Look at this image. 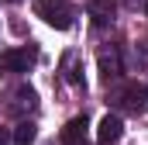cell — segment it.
Segmentation results:
<instances>
[{"label": "cell", "mask_w": 148, "mask_h": 145, "mask_svg": "<svg viewBox=\"0 0 148 145\" xmlns=\"http://www.w3.org/2000/svg\"><path fill=\"white\" fill-rule=\"evenodd\" d=\"M90 17L97 24H110L114 21V3L110 0H90Z\"/></svg>", "instance_id": "52a82bcc"}, {"label": "cell", "mask_w": 148, "mask_h": 145, "mask_svg": "<svg viewBox=\"0 0 148 145\" xmlns=\"http://www.w3.org/2000/svg\"><path fill=\"white\" fill-rule=\"evenodd\" d=\"M124 104L134 110V114L148 110V86H141V90H127V93H124Z\"/></svg>", "instance_id": "ba28073f"}, {"label": "cell", "mask_w": 148, "mask_h": 145, "mask_svg": "<svg viewBox=\"0 0 148 145\" xmlns=\"http://www.w3.org/2000/svg\"><path fill=\"white\" fill-rule=\"evenodd\" d=\"M121 135H124V121H121L117 114H103V121H100V128H97V142L100 145H117Z\"/></svg>", "instance_id": "3957f363"}, {"label": "cell", "mask_w": 148, "mask_h": 145, "mask_svg": "<svg viewBox=\"0 0 148 145\" xmlns=\"http://www.w3.org/2000/svg\"><path fill=\"white\" fill-rule=\"evenodd\" d=\"M10 3H17V0H10Z\"/></svg>", "instance_id": "4fadbf2b"}, {"label": "cell", "mask_w": 148, "mask_h": 145, "mask_svg": "<svg viewBox=\"0 0 148 145\" xmlns=\"http://www.w3.org/2000/svg\"><path fill=\"white\" fill-rule=\"evenodd\" d=\"M35 138H38L35 121H21L14 128V135H10V145H35Z\"/></svg>", "instance_id": "8992f818"}, {"label": "cell", "mask_w": 148, "mask_h": 145, "mask_svg": "<svg viewBox=\"0 0 148 145\" xmlns=\"http://www.w3.org/2000/svg\"><path fill=\"white\" fill-rule=\"evenodd\" d=\"M100 76H103V83H110L121 76V55L117 52H103L100 55Z\"/></svg>", "instance_id": "5b68a950"}, {"label": "cell", "mask_w": 148, "mask_h": 145, "mask_svg": "<svg viewBox=\"0 0 148 145\" xmlns=\"http://www.w3.org/2000/svg\"><path fill=\"white\" fill-rule=\"evenodd\" d=\"M35 62V48H10V52H0V76H10V72H28V66Z\"/></svg>", "instance_id": "7a4b0ae2"}, {"label": "cell", "mask_w": 148, "mask_h": 145, "mask_svg": "<svg viewBox=\"0 0 148 145\" xmlns=\"http://www.w3.org/2000/svg\"><path fill=\"white\" fill-rule=\"evenodd\" d=\"M35 14L45 21V24L59 28V31H66V28L73 24V7H69L66 0H38V3H35Z\"/></svg>", "instance_id": "6da1fadb"}, {"label": "cell", "mask_w": 148, "mask_h": 145, "mask_svg": "<svg viewBox=\"0 0 148 145\" xmlns=\"http://www.w3.org/2000/svg\"><path fill=\"white\" fill-rule=\"evenodd\" d=\"M0 145H10V131L7 128H0Z\"/></svg>", "instance_id": "8fae6325"}, {"label": "cell", "mask_w": 148, "mask_h": 145, "mask_svg": "<svg viewBox=\"0 0 148 145\" xmlns=\"http://www.w3.org/2000/svg\"><path fill=\"white\" fill-rule=\"evenodd\" d=\"M14 107L21 110V107H35V90H31V86H21V90H17V93H14Z\"/></svg>", "instance_id": "9c48e42d"}, {"label": "cell", "mask_w": 148, "mask_h": 145, "mask_svg": "<svg viewBox=\"0 0 148 145\" xmlns=\"http://www.w3.org/2000/svg\"><path fill=\"white\" fill-rule=\"evenodd\" d=\"M124 3H127V7H138V3H141V0H124Z\"/></svg>", "instance_id": "7c38bea8"}, {"label": "cell", "mask_w": 148, "mask_h": 145, "mask_svg": "<svg viewBox=\"0 0 148 145\" xmlns=\"http://www.w3.org/2000/svg\"><path fill=\"white\" fill-rule=\"evenodd\" d=\"M66 79H69V83H83V72H79V62H76L73 52L66 55Z\"/></svg>", "instance_id": "30bf717a"}, {"label": "cell", "mask_w": 148, "mask_h": 145, "mask_svg": "<svg viewBox=\"0 0 148 145\" xmlns=\"http://www.w3.org/2000/svg\"><path fill=\"white\" fill-rule=\"evenodd\" d=\"M145 3H148V0H145Z\"/></svg>", "instance_id": "5bb4252c"}, {"label": "cell", "mask_w": 148, "mask_h": 145, "mask_svg": "<svg viewBox=\"0 0 148 145\" xmlns=\"http://www.w3.org/2000/svg\"><path fill=\"white\" fill-rule=\"evenodd\" d=\"M86 142H90V121L86 114H79L62 128V145H86Z\"/></svg>", "instance_id": "277c9868"}]
</instances>
